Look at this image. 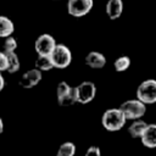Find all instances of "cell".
<instances>
[{
	"mask_svg": "<svg viewBox=\"0 0 156 156\" xmlns=\"http://www.w3.org/2000/svg\"><path fill=\"white\" fill-rule=\"evenodd\" d=\"M84 156H101V151H100V149L98 146H90L87 150Z\"/></svg>",
	"mask_w": 156,
	"mask_h": 156,
	"instance_id": "obj_22",
	"label": "cell"
},
{
	"mask_svg": "<svg viewBox=\"0 0 156 156\" xmlns=\"http://www.w3.org/2000/svg\"><path fill=\"white\" fill-rule=\"evenodd\" d=\"M141 144L147 149L156 147V123L147 124L144 134L141 135Z\"/></svg>",
	"mask_w": 156,
	"mask_h": 156,
	"instance_id": "obj_9",
	"label": "cell"
},
{
	"mask_svg": "<svg viewBox=\"0 0 156 156\" xmlns=\"http://www.w3.org/2000/svg\"><path fill=\"white\" fill-rule=\"evenodd\" d=\"M129 66H130V58L128 56H119L113 62V67L117 72H124L129 68Z\"/></svg>",
	"mask_w": 156,
	"mask_h": 156,
	"instance_id": "obj_18",
	"label": "cell"
},
{
	"mask_svg": "<svg viewBox=\"0 0 156 156\" xmlns=\"http://www.w3.org/2000/svg\"><path fill=\"white\" fill-rule=\"evenodd\" d=\"M56 46V40L50 34H41L34 43V49L38 55H50Z\"/></svg>",
	"mask_w": 156,
	"mask_h": 156,
	"instance_id": "obj_6",
	"label": "cell"
},
{
	"mask_svg": "<svg viewBox=\"0 0 156 156\" xmlns=\"http://www.w3.org/2000/svg\"><path fill=\"white\" fill-rule=\"evenodd\" d=\"M93 0H68L67 10L73 17H83L90 12L93 9Z\"/></svg>",
	"mask_w": 156,
	"mask_h": 156,
	"instance_id": "obj_5",
	"label": "cell"
},
{
	"mask_svg": "<svg viewBox=\"0 0 156 156\" xmlns=\"http://www.w3.org/2000/svg\"><path fill=\"white\" fill-rule=\"evenodd\" d=\"M7 55V72L15 73L20 69V58L15 52H6Z\"/></svg>",
	"mask_w": 156,
	"mask_h": 156,
	"instance_id": "obj_16",
	"label": "cell"
},
{
	"mask_svg": "<svg viewBox=\"0 0 156 156\" xmlns=\"http://www.w3.org/2000/svg\"><path fill=\"white\" fill-rule=\"evenodd\" d=\"M2 130H4V122H2V119L0 117V134L2 133Z\"/></svg>",
	"mask_w": 156,
	"mask_h": 156,
	"instance_id": "obj_24",
	"label": "cell"
},
{
	"mask_svg": "<svg viewBox=\"0 0 156 156\" xmlns=\"http://www.w3.org/2000/svg\"><path fill=\"white\" fill-rule=\"evenodd\" d=\"M149 123H146L145 121H143L141 118L139 119H134L133 123L128 127V133L132 138H141V135L144 134L146 127Z\"/></svg>",
	"mask_w": 156,
	"mask_h": 156,
	"instance_id": "obj_12",
	"label": "cell"
},
{
	"mask_svg": "<svg viewBox=\"0 0 156 156\" xmlns=\"http://www.w3.org/2000/svg\"><path fill=\"white\" fill-rule=\"evenodd\" d=\"M77 89H78V102L80 104H88L95 98L96 87L93 82H89V80L82 82L77 87Z\"/></svg>",
	"mask_w": 156,
	"mask_h": 156,
	"instance_id": "obj_7",
	"label": "cell"
},
{
	"mask_svg": "<svg viewBox=\"0 0 156 156\" xmlns=\"http://www.w3.org/2000/svg\"><path fill=\"white\" fill-rule=\"evenodd\" d=\"M40 80H41V71L38 68H33L22 74V77L18 80V84L23 89H30L34 85H37Z\"/></svg>",
	"mask_w": 156,
	"mask_h": 156,
	"instance_id": "obj_8",
	"label": "cell"
},
{
	"mask_svg": "<svg viewBox=\"0 0 156 156\" xmlns=\"http://www.w3.org/2000/svg\"><path fill=\"white\" fill-rule=\"evenodd\" d=\"M50 57L56 68H66L72 61V52L66 45L56 44L55 49L50 54Z\"/></svg>",
	"mask_w": 156,
	"mask_h": 156,
	"instance_id": "obj_4",
	"label": "cell"
},
{
	"mask_svg": "<svg viewBox=\"0 0 156 156\" xmlns=\"http://www.w3.org/2000/svg\"><path fill=\"white\" fill-rule=\"evenodd\" d=\"M13 30H15L13 22L9 17L0 15V38L10 37L13 33Z\"/></svg>",
	"mask_w": 156,
	"mask_h": 156,
	"instance_id": "obj_13",
	"label": "cell"
},
{
	"mask_svg": "<svg viewBox=\"0 0 156 156\" xmlns=\"http://www.w3.org/2000/svg\"><path fill=\"white\" fill-rule=\"evenodd\" d=\"M77 101H78V89H77V87H72L69 93L66 96H63L62 99L58 100V104L61 106H69V105H73Z\"/></svg>",
	"mask_w": 156,
	"mask_h": 156,
	"instance_id": "obj_15",
	"label": "cell"
},
{
	"mask_svg": "<svg viewBox=\"0 0 156 156\" xmlns=\"http://www.w3.org/2000/svg\"><path fill=\"white\" fill-rule=\"evenodd\" d=\"M4 85H5V80H4V78H2V76L0 73V91L4 89Z\"/></svg>",
	"mask_w": 156,
	"mask_h": 156,
	"instance_id": "obj_23",
	"label": "cell"
},
{
	"mask_svg": "<svg viewBox=\"0 0 156 156\" xmlns=\"http://www.w3.org/2000/svg\"><path fill=\"white\" fill-rule=\"evenodd\" d=\"M119 108L122 110V112L124 113L127 119H139L141 118L145 112H146V104H144L143 101H140L138 98L136 99H132V100H127L121 104Z\"/></svg>",
	"mask_w": 156,
	"mask_h": 156,
	"instance_id": "obj_2",
	"label": "cell"
},
{
	"mask_svg": "<svg viewBox=\"0 0 156 156\" xmlns=\"http://www.w3.org/2000/svg\"><path fill=\"white\" fill-rule=\"evenodd\" d=\"M7 71V55L5 51H0V72Z\"/></svg>",
	"mask_w": 156,
	"mask_h": 156,
	"instance_id": "obj_21",
	"label": "cell"
},
{
	"mask_svg": "<svg viewBox=\"0 0 156 156\" xmlns=\"http://www.w3.org/2000/svg\"><path fill=\"white\" fill-rule=\"evenodd\" d=\"M126 116L121 108H108L102 113V127L108 132H117L126 124Z\"/></svg>",
	"mask_w": 156,
	"mask_h": 156,
	"instance_id": "obj_1",
	"label": "cell"
},
{
	"mask_svg": "<svg viewBox=\"0 0 156 156\" xmlns=\"http://www.w3.org/2000/svg\"><path fill=\"white\" fill-rule=\"evenodd\" d=\"M17 49V41L15 38H12L11 35L10 37H6L5 38V41H4V51L5 52H15V50Z\"/></svg>",
	"mask_w": 156,
	"mask_h": 156,
	"instance_id": "obj_20",
	"label": "cell"
},
{
	"mask_svg": "<svg viewBox=\"0 0 156 156\" xmlns=\"http://www.w3.org/2000/svg\"><path fill=\"white\" fill-rule=\"evenodd\" d=\"M76 154V145L71 141H66L61 144L57 151V156H74Z\"/></svg>",
	"mask_w": 156,
	"mask_h": 156,
	"instance_id": "obj_17",
	"label": "cell"
},
{
	"mask_svg": "<svg viewBox=\"0 0 156 156\" xmlns=\"http://www.w3.org/2000/svg\"><path fill=\"white\" fill-rule=\"evenodd\" d=\"M136 98L146 105L156 102V79H146L141 82L136 89Z\"/></svg>",
	"mask_w": 156,
	"mask_h": 156,
	"instance_id": "obj_3",
	"label": "cell"
},
{
	"mask_svg": "<svg viewBox=\"0 0 156 156\" xmlns=\"http://www.w3.org/2000/svg\"><path fill=\"white\" fill-rule=\"evenodd\" d=\"M34 65H35V68L40 71H50L51 68L55 67L50 55H38Z\"/></svg>",
	"mask_w": 156,
	"mask_h": 156,
	"instance_id": "obj_14",
	"label": "cell"
},
{
	"mask_svg": "<svg viewBox=\"0 0 156 156\" xmlns=\"http://www.w3.org/2000/svg\"><path fill=\"white\" fill-rule=\"evenodd\" d=\"M85 63L91 68H102L106 65V57L98 51H90L85 56Z\"/></svg>",
	"mask_w": 156,
	"mask_h": 156,
	"instance_id": "obj_11",
	"label": "cell"
},
{
	"mask_svg": "<svg viewBox=\"0 0 156 156\" xmlns=\"http://www.w3.org/2000/svg\"><path fill=\"white\" fill-rule=\"evenodd\" d=\"M71 88H72V87H69L66 82H60V83L57 84V88H56V96H57V101H58L60 99H62L63 96H66V95L69 93Z\"/></svg>",
	"mask_w": 156,
	"mask_h": 156,
	"instance_id": "obj_19",
	"label": "cell"
},
{
	"mask_svg": "<svg viewBox=\"0 0 156 156\" xmlns=\"http://www.w3.org/2000/svg\"><path fill=\"white\" fill-rule=\"evenodd\" d=\"M106 15L110 20H117L123 12V1L122 0H108L106 2Z\"/></svg>",
	"mask_w": 156,
	"mask_h": 156,
	"instance_id": "obj_10",
	"label": "cell"
}]
</instances>
